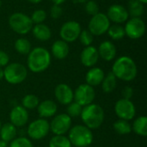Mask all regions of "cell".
I'll use <instances>...</instances> for the list:
<instances>
[{
    "label": "cell",
    "mask_w": 147,
    "mask_h": 147,
    "mask_svg": "<svg viewBox=\"0 0 147 147\" xmlns=\"http://www.w3.org/2000/svg\"><path fill=\"white\" fill-rule=\"evenodd\" d=\"M80 117L85 127L90 130H94L102 126L105 118V114L103 109L100 105L90 103L83 107Z\"/></svg>",
    "instance_id": "obj_3"
},
{
    "label": "cell",
    "mask_w": 147,
    "mask_h": 147,
    "mask_svg": "<svg viewBox=\"0 0 147 147\" xmlns=\"http://www.w3.org/2000/svg\"><path fill=\"white\" fill-rule=\"evenodd\" d=\"M37 111L40 118L47 119L54 116L58 112V105L52 100H44L40 102L37 107Z\"/></svg>",
    "instance_id": "obj_18"
},
{
    "label": "cell",
    "mask_w": 147,
    "mask_h": 147,
    "mask_svg": "<svg viewBox=\"0 0 147 147\" xmlns=\"http://www.w3.org/2000/svg\"><path fill=\"white\" fill-rule=\"evenodd\" d=\"M107 16L109 21H112L116 24H120L125 22L128 19L129 14L124 6L121 4H113L109 8Z\"/></svg>",
    "instance_id": "obj_16"
},
{
    "label": "cell",
    "mask_w": 147,
    "mask_h": 147,
    "mask_svg": "<svg viewBox=\"0 0 147 147\" xmlns=\"http://www.w3.org/2000/svg\"><path fill=\"white\" fill-rule=\"evenodd\" d=\"M8 147H34L31 140L26 137H18L9 142Z\"/></svg>",
    "instance_id": "obj_33"
},
{
    "label": "cell",
    "mask_w": 147,
    "mask_h": 147,
    "mask_svg": "<svg viewBox=\"0 0 147 147\" xmlns=\"http://www.w3.org/2000/svg\"><path fill=\"white\" fill-rule=\"evenodd\" d=\"M82 109H83V107L81 105H79L78 102H76L73 101V102H71V103H69L67 105L66 114L71 118L78 117V116H80V115L82 113Z\"/></svg>",
    "instance_id": "obj_32"
},
{
    "label": "cell",
    "mask_w": 147,
    "mask_h": 147,
    "mask_svg": "<svg viewBox=\"0 0 147 147\" xmlns=\"http://www.w3.org/2000/svg\"><path fill=\"white\" fill-rule=\"evenodd\" d=\"M110 26V21L104 13H97L93 16L89 22V31L94 35H102L104 34Z\"/></svg>",
    "instance_id": "obj_9"
},
{
    "label": "cell",
    "mask_w": 147,
    "mask_h": 147,
    "mask_svg": "<svg viewBox=\"0 0 147 147\" xmlns=\"http://www.w3.org/2000/svg\"><path fill=\"white\" fill-rule=\"evenodd\" d=\"M102 90L104 93L109 94L113 92L117 85V78L113 74L112 71L109 72L107 75H105L102 82Z\"/></svg>",
    "instance_id": "obj_25"
},
{
    "label": "cell",
    "mask_w": 147,
    "mask_h": 147,
    "mask_svg": "<svg viewBox=\"0 0 147 147\" xmlns=\"http://www.w3.org/2000/svg\"><path fill=\"white\" fill-rule=\"evenodd\" d=\"M15 49L20 54H28L31 51V43L26 38H19L15 42Z\"/></svg>",
    "instance_id": "obj_29"
},
{
    "label": "cell",
    "mask_w": 147,
    "mask_h": 147,
    "mask_svg": "<svg viewBox=\"0 0 147 147\" xmlns=\"http://www.w3.org/2000/svg\"><path fill=\"white\" fill-rule=\"evenodd\" d=\"M139 1H140V2H141L143 4H146V3H147V0H139Z\"/></svg>",
    "instance_id": "obj_45"
},
{
    "label": "cell",
    "mask_w": 147,
    "mask_h": 147,
    "mask_svg": "<svg viewBox=\"0 0 147 147\" xmlns=\"http://www.w3.org/2000/svg\"><path fill=\"white\" fill-rule=\"evenodd\" d=\"M9 62V55L3 52L0 50V67H5Z\"/></svg>",
    "instance_id": "obj_38"
},
{
    "label": "cell",
    "mask_w": 147,
    "mask_h": 147,
    "mask_svg": "<svg viewBox=\"0 0 147 147\" xmlns=\"http://www.w3.org/2000/svg\"><path fill=\"white\" fill-rule=\"evenodd\" d=\"M95 97L96 92L94 87L87 84H82L75 90L73 101L78 102L82 107H84L90 103H93Z\"/></svg>",
    "instance_id": "obj_10"
},
{
    "label": "cell",
    "mask_w": 147,
    "mask_h": 147,
    "mask_svg": "<svg viewBox=\"0 0 147 147\" xmlns=\"http://www.w3.org/2000/svg\"><path fill=\"white\" fill-rule=\"evenodd\" d=\"M3 78V69L0 67V81Z\"/></svg>",
    "instance_id": "obj_42"
},
{
    "label": "cell",
    "mask_w": 147,
    "mask_h": 147,
    "mask_svg": "<svg viewBox=\"0 0 147 147\" xmlns=\"http://www.w3.org/2000/svg\"><path fill=\"white\" fill-rule=\"evenodd\" d=\"M81 26L76 21H69L65 22L59 31L62 40L65 42H74L79 37L81 33Z\"/></svg>",
    "instance_id": "obj_13"
},
{
    "label": "cell",
    "mask_w": 147,
    "mask_h": 147,
    "mask_svg": "<svg viewBox=\"0 0 147 147\" xmlns=\"http://www.w3.org/2000/svg\"><path fill=\"white\" fill-rule=\"evenodd\" d=\"M2 125H3V124H2V122H1V121H0V128H1V127H2Z\"/></svg>",
    "instance_id": "obj_46"
},
{
    "label": "cell",
    "mask_w": 147,
    "mask_h": 147,
    "mask_svg": "<svg viewBox=\"0 0 147 147\" xmlns=\"http://www.w3.org/2000/svg\"><path fill=\"white\" fill-rule=\"evenodd\" d=\"M115 112L119 119L129 121L134 118L136 115V108L131 100L121 98L115 102Z\"/></svg>",
    "instance_id": "obj_11"
},
{
    "label": "cell",
    "mask_w": 147,
    "mask_h": 147,
    "mask_svg": "<svg viewBox=\"0 0 147 147\" xmlns=\"http://www.w3.org/2000/svg\"><path fill=\"white\" fill-rule=\"evenodd\" d=\"M71 118L67 114H58L49 123L50 131L54 135H65L71 129Z\"/></svg>",
    "instance_id": "obj_8"
},
{
    "label": "cell",
    "mask_w": 147,
    "mask_h": 147,
    "mask_svg": "<svg viewBox=\"0 0 147 147\" xmlns=\"http://www.w3.org/2000/svg\"><path fill=\"white\" fill-rule=\"evenodd\" d=\"M125 34L130 39L137 40L141 38L146 33V24L140 17H132L126 23Z\"/></svg>",
    "instance_id": "obj_12"
},
{
    "label": "cell",
    "mask_w": 147,
    "mask_h": 147,
    "mask_svg": "<svg viewBox=\"0 0 147 147\" xmlns=\"http://www.w3.org/2000/svg\"><path fill=\"white\" fill-rule=\"evenodd\" d=\"M9 24L11 29L19 34H27L33 28L31 18L21 12L12 14L9 18Z\"/></svg>",
    "instance_id": "obj_6"
},
{
    "label": "cell",
    "mask_w": 147,
    "mask_h": 147,
    "mask_svg": "<svg viewBox=\"0 0 147 147\" xmlns=\"http://www.w3.org/2000/svg\"><path fill=\"white\" fill-rule=\"evenodd\" d=\"M84 9H85V11L89 15H90L92 16H95V15H96L97 13H99V6L96 3V2L94 1V0H89V1H87L86 3H85Z\"/></svg>",
    "instance_id": "obj_36"
},
{
    "label": "cell",
    "mask_w": 147,
    "mask_h": 147,
    "mask_svg": "<svg viewBox=\"0 0 147 147\" xmlns=\"http://www.w3.org/2000/svg\"><path fill=\"white\" fill-rule=\"evenodd\" d=\"M127 11L132 17H140L145 11L144 4L139 0H129Z\"/></svg>",
    "instance_id": "obj_26"
},
{
    "label": "cell",
    "mask_w": 147,
    "mask_h": 147,
    "mask_svg": "<svg viewBox=\"0 0 147 147\" xmlns=\"http://www.w3.org/2000/svg\"><path fill=\"white\" fill-rule=\"evenodd\" d=\"M49 147H71L68 137L65 135H54L49 141Z\"/></svg>",
    "instance_id": "obj_31"
},
{
    "label": "cell",
    "mask_w": 147,
    "mask_h": 147,
    "mask_svg": "<svg viewBox=\"0 0 147 147\" xmlns=\"http://www.w3.org/2000/svg\"><path fill=\"white\" fill-rule=\"evenodd\" d=\"M16 128L17 127H16L10 122L2 125L0 128V140L6 143H9L10 141H12L14 139L16 138L17 135Z\"/></svg>",
    "instance_id": "obj_22"
},
{
    "label": "cell",
    "mask_w": 147,
    "mask_h": 147,
    "mask_svg": "<svg viewBox=\"0 0 147 147\" xmlns=\"http://www.w3.org/2000/svg\"><path fill=\"white\" fill-rule=\"evenodd\" d=\"M134 96V89L130 86H126L122 90V96L124 99L131 100Z\"/></svg>",
    "instance_id": "obj_39"
},
{
    "label": "cell",
    "mask_w": 147,
    "mask_h": 147,
    "mask_svg": "<svg viewBox=\"0 0 147 147\" xmlns=\"http://www.w3.org/2000/svg\"><path fill=\"white\" fill-rule=\"evenodd\" d=\"M112 72L117 79L130 82L134 80L137 77L138 69L132 58L121 56L115 61L112 66Z\"/></svg>",
    "instance_id": "obj_1"
},
{
    "label": "cell",
    "mask_w": 147,
    "mask_h": 147,
    "mask_svg": "<svg viewBox=\"0 0 147 147\" xmlns=\"http://www.w3.org/2000/svg\"><path fill=\"white\" fill-rule=\"evenodd\" d=\"M1 5H2V1L0 0V7H1Z\"/></svg>",
    "instance_id": "obj_47"
},
{
    "label": "cell",
    "mask_w": 147,
    "mask_h": 147,
    "mask_svg": "<svg viewBox=\"0 0 147 147\" xmlns=\"http://www.w3.org/2000/svg\"><path fill=\"white\" fill-rule=\"evenodd\" d=\"M30 18H31L33 23L40 24V23H42L46 20L47 13L43 9H36L34 11V13L32 14V16Z\"/></svg>",
    "instance_id": "obj_34"
},
{
    "label": "cell",
    "mask_w": 147,
    "mask_h": 147,
    "mask_svg": "<svg viewBox=\"0 0 147 147\" xmlns=\"http://www.w3.org/2000/svg\"><path fill=\"white\" fill-rule=\"evenodd\" d=\"M132 131H134L137 135L146 137L147 136V117L140 116L136 118L132 125Z\"/></svg>",
    "instance_id": "obj_24"
},
{
    "label": "cell",
    "mask_w": 147,
    "mask_h": 147,
    "mask_svg": "<svg viewBox=\"0 0 147 147\" xmlns=\"http://www.w3.org/2000/svg\"><path fill=\"white\" fill-rule=\"evenodd\" d=\"M63 13V9L62 8L59 6V5H56V4H53L52 6V8L50 9V14H51V16L53 18V19H58L61 16Z\"/></svg>",
    "instance_id": "obj_37"
},
{
    "label": "cell",
    "mask_w": 147,
    "mask_h": 147,
    "mask_svg": "<svg viewBox=\"0 0 147 147\" xmlns=\"http://www.w3.org/2000/svg\"><path fill=\"white\" fill-rule=\"evenodd\" d=\"M28 76L27 68L20 63L8 64L3 69V78L10 84L22 83Z\"/></svg>",
    "instance_id": "obj_5"
},
{
    "label": "cell",
    "mask_w": 147,
    "mask_h": 147,
    "mask_svg": "<svg viewBox=\"0 0 147 147\" xmlns=\"http://www.w3.org/2000/svg\"><path fill=\"white\" fill-rule=\"evenodd\" d=\"M39 103H40V100L38 96L33 94H28L25 96H23L22 99V106L27 110L28 109L32 110L37 109Z\"/></svg>",
    "instance_id": "obj_28"
},
{
    "label": "cell",
    "mask_w": 147,
    "mask_h": 147,
    "mask_svg": "<svg viewBox=\"0 0 147 147\" xmlns=\"http://www.w3.org/2000/svg\"><path fill=\"white\" fill-rule=\"evenodd\" d=\"M114 130L120 135H127L132 132V125L125 120H117L113 125Z\"/></svg>",
    "instance_id": "obj_27"
},
{
    "label": "cell",
    "mask_w": 147,
    "mask_h": 147,
    "mask_svg": "<svg viewBox=\"0 0 147 147\" xmlns=\"http://www.w3.org/2000/svg\"><path fill=\"white\" fill-rule=\"evenodd\" d=\"M97 50L99 57H101L105 61H111L116 56V47L113 44V42L109 40H105L102 42Z\"/></svg>",
    "instance_id": "obj_20"
},
{
    "label": "cell",
    "mask_w": 147,
    "mask_h": 147,
    "mask_svg": "<svg viewBox=\"0 0 147 147\" xmlns=\"http://www.w3.org/2000/svg\"><path fill=\"white\" fill-rule=\"evenodd\" d=\"M87 1H89V0H75L74 2L75 3H86Z\"/></svg>",
    "instance_id": "obj_44"
},
{
    "label": "cell",
    "mask_w": 147,
    "mask_h": 147,
    "mask_svg": "<svg viewBox=\"0 0 147 147\" xmlns=\"http://www.w3.org/2000/svg\"><path fill=\"white\" fill-rule=\"evenodd\" d=\"M93 134L84 125L71 127L68 132V139L71 146L75 147H88L93 142Z\"/></svg>",
    "instance_id": "obj_4"
},
{
    "label": "cell",
    "mask_w": 147,
    "mask_h": 147,
    "mask_svg": "<svg viewBox=\"0 0 147 147\" xmlns=\"http://www.w3.org/2000/svg\"><path fill=\"white\" fill-rule=\"evenodd\" d=\"M81 63L86 67H93L99 59V53L96 47L93 46L85 47L80 55Z\"/></svg>",
    "instance_id": "obj_17"
},
{
    "label": "cell",
    "mask_w": 147,
    "mask_h": 147,
    "mask_svg": "<svg viewBox=\"0 0 147 147\" xmlns=\"http://www.w3.org/2000/svg\"><path fill=\"white\" fill-rule=\"evenodd\" d=\"M28 112L22 105L15 106L9 113L10 123L16 127H22L27 124L28 121Z\"/></svg>",
    "instance_id": "obj_14"
},
{
    "label": "cell",
    "mask_w": 147,
    "mask_h": 147,
    "mask_svg": "<svg viewBox=\"0 0 147 147\" xmlns=\"http://www.w3.org/2000/svg\"><path fill=\"white\" fill-rule=\"evenodd\" d=\"M28 1H29V2L32 3H40L42 0H28Z\"/></svg>",
    "instance_id": "obj_43"
},
{
    "label": "cell",
    "mask_w": 147,
    "mask_h": 147,
    "mask_svg": "<svg viewBox=\"0 0 147 147\" xmlns=\"http://www.w3.org/2000/svg\"><path fill=\"white\" fill-rule=\"evenodd\" d=\"M8 143H6V142H4V141H3V140H0V147H8Z\"/></svg>",
    "instance_id": "obj_41"
},
{
    "label": "cell",
    "mask_w": 147,
    "mask_h": 147,
    "mask_svg": "<svg viewBox=\"0 0 147 147\" xmlns=\"http://www.w3.org/2000/svg\"><path fill=\"white\" fill-rule=\"evenodd\" d=\"M54 96L56 100L62 105H68L73 102L74 91L66 84H59L55 87Z\"/></svg>",
    "instance_id": "obj_15"
},
{
    "label": "cell",
    "mask_w": 147,
    "mask_h": 147,
    "mask_svg": "<svg viewBox=\"0 0 147 147\" xmlns=\"http://www.w3.org/2000/svg\"><path fill=\"white\" fill-rule=\"evenodd\" d=\"M104 77L105 73L102 69L99 67H91L85 75V81L87 84L96 87L102 84Z\"/></svg>",
    "instance_id": "obj_19"
},
{
    "label": "cell",
    "mask_w": 147,
    "mask_h": 147,
    "mask_svg": "<svg viewBox=\"0 0 147 147\" xmlns=\"http://www.w3.org/2000/svg\"><path fill=\"white\" fill-rule=\"evenodd\" d=\"M32 30L34 36L40 41H47L52 36L51 29L44 23L35 24V26H33Z\"/></svg>",
    "instance_id": "obj_23"
},
{
    "label": "cell",
    "mask_w": 147,
    "mask_h": 147,
    "mask_svg": "<svg viewBox=\"0 0 147 147\" xmlns=\"http://www.w3.org/2000/svg\"><path fill=\"white\" fill-rule=\"evenodd\" d=\"M52 54L57 59H64L69 54V46L67 42L59 40L53 42L52 46Z\"/></svg>",
    "instance_id": "obj_21"
},
{
    "label": "cell",
    "mask_w": 147,
    "mask_h": 147,
    "mask_svg": "<svg viewBox=\"0 0 147 147\" xmlns=\"http://www.w3.org/2000/svg\"><path fill=\"white\" fill-rule=\"evenodd\" d=\"M107 32L109 33V37L114 40H120L123 39L124 36L126 35L124 28L119 24L110 25Z\"/></svg>",
    "instance_id": "obj_30"
},
{
    "label": "cell",
    "mask_w": 147,
    "mask_h": 147,
    "mask_svg": "<svg viewBox=\"0 0 147 147\" xmlns=\"http://www.w3.org/2000/svg\"><path fill=\"white\" fill-rule=\"evenodd\" d=\"M50 132L49 122L43 118L36 119L30 122L27 128V134L33 140H40L47 136Z\"/></svg>",
    "instance_id": "obj_7"
},
{
    "label": "cell",
    "mask_w": 147,
    "mask_h": 147,
    "mask_svg": "<svg viewBox=\"0 0 147 147\" xmlns=\"http://www.w3.org/2000/svg\"><path fill=\"white\" fill-rule=\"evenodd\" d=\"M28 68L34 73L45 71L51 65V54L44 47H35L31 49L28 54Z\"/></svg>",
    "instance_id": "obj_2"
},
{
    "label": "cell",
    "mask_w": 147,
    "mask_h": 147,
    "mask_svg": "<svg viewBox=\"0 0 147 147\" xmlns=\"http://www.w3.org/2000/svg\"><path fill=\"white\" fill-rule=\"evenodd\" d=\"M79 40L84 47L91 46L93 42V35L89 30H83L79 34Z\"/></svg>",
    "instance_id": "obj_35"
},
{
    "label": "cell",
    "mask_w": 147,
    "mask_h": 147,
    "mask_svg": "<svg viewBox=\"0 0 147 147\" xmlns=\"http://www.w3.org/2000/svg\"><path fill=\"white\" fill-rule=\"evenodd\" d=\"M53 3V4H56V5H60V4H62L63 3H65L66 0H51Z\"/></svg>",
    "instance_id": "obj_40"
}]
</instances>
